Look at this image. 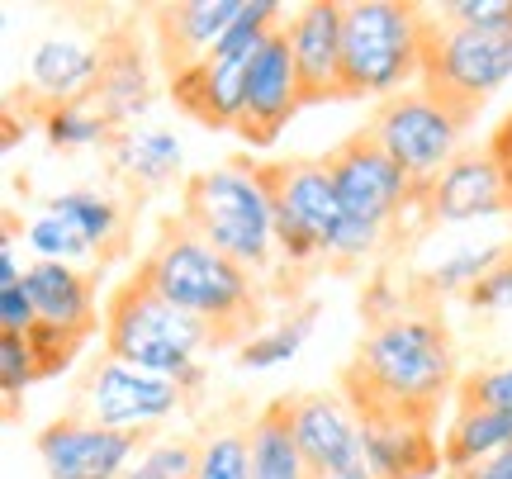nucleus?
I'll list each match as a JSON object with an SVG mask.
<instances>
[{
    "instance_id": "nucleus-1",
    "label": "nucleus",
    "mask_w": 512,
    "mask_h": 479,
    "mask_svg": "<svg viewBox=\"0 0 512 479\" xmlns=\"http://www.w3.org/2000/svg\"><path fill=\"white\" fill-rule=\"evenodd\" d=\"M456 385V347L451 332L432 309H394L380 314L375 328L342 370V394L356 413H389L432 423L441 399Z\"/></svg>"
},
{
    "instance_id": "nucleus-2",
    "label": "nucleus",
    "mask_w": 512,
    "mask_h": 479,
    "mask_svg": "<svg viewBox=\"0 0 512 479\" xmlns=\"http://www.w3.org/2000/svg\"><path fill=\"white\" fill-rule=\"evenodd\" d=\"M138 280H147L166 304H176L181 314L200 318L214 332V347L228 342H247L242 332L252 328L256 309H261V290L247 266L223 257L219 247H209L200 233H190L181 219L162 228L157 247L143 257Z\"/></svg>"
},
{
    "instance_id": "nucleus-3",
    "label": "nucleus",
    "mask_w": 512,
    "mask_h": 479,
    "mask_svg": "<svg viewBox=\"0 0 512 479\" xmlns=\"http://www.w3.org/2000/svg\"><path fill=\"white\" fill-rule=\"evenodd\" d=\"M181 223L200 233L209 247H219L223 257L247 266L252 276L271 271V261L280 257L266 166L223 162L195 171L181 185Z\"/></svg>"
},
{
    "instance_id": "nucleus-4",
    "label": "nucleus",
    "mask_w": 512,
    "mask_h": 479,
    "mask_svg": "<svg viewBox=\"0 0 512 479\" xmlns=\"http://www.w3.org/2000/svg\"><path fill=\"white\" fill-rule=\"evenodd\" d=\"M214 347V332L200 318L181 314L176 304H166L147 280H124L105 304V351L124 366H138L147 375L176 380L185 394L204 385L200 351Z\"/></svg>"
},
{
    "instance_id": "nucleus-5",
    "label": "nucleus",
    "mask_w": 512,
    "mask_h": 479,
    "mask_svg": "<svg viewBox=\"0 0 512 479\" xmlns=\"http://www.w3.org/2000/svg\"><path fill=\"white\" fill-rule=\"evenodd\" d=\"M427 29L418 5L403 0H351L342 19V95H399L422 81Z\"/></svg>"
},
{
    "instance_id": "nucleus-6",
    "label": "nucleus",
    "mask_w": 512,
    "mask_h": 479,
    "mask_svg": "<svg viewBox=\"0 0 512 479\" xmlns=\"http://www.w3.org/2000/svg\"><path fill=\"white\" fill-rule=\"evenodd\" d=\"M328 166L332 181H337V195H342V214H347L328 261L356 266V261L380 252L384 238L399 228L408 209H418V195H413L408 176L399 171V162L366 129L351 133L337 152H328Z\"/></svg>"
},
{
    "instance_id": "nucleus-7",
    "label": "nucleus",
    "mask_w": 512,
    "mask_h": 479,
    "mask_svg": "<svg viewBox=\"0 0 512 479\" xmlns=\"http://www.w3.org/2000/svg\"><path fill=\"white\" fill-rule=\"evenodd\" d=\"M266 185H271V204H275L280 261L285 266L328 261L332 242H337L342 223H347L328 157H294V162L266 166Z\"/></svg>"
},
{
    "instance_id": "nucleus-8",
    "label": "nucleus",
    "mask_w": 512,
    "mask_h": 479,
    "mask_svg": "<svg viewBox=\"0 0 512 479\" xmlns=\"http://www.w3.org/2000/svg\"><path fill=\"white\" fill-rule=\"evenodd\" d=\"M512 76V34H475L460 24L427 29V57H422V91L456 110L465 124L489 105V95Z\"/></svg>"
},
{
    "instance_id": "nucleus-9",
    "label": "nucleus",
    "mask_w": 512,
    "mask_h": 479,
    "mask_svg": "<svg viewBox=\"0 0 512 479\" xmlns=\"http://www.w3.org/2000/svg\"><path fill=\"white\" fill-rule=\"evenodd\" d=\"M465 129L470 124L456 110H446L422 86H413V91H399V95H389V100H380V110H375L366 133L399 162V171L408 176L413 195H418V209H422V195L432 190V181L460 157V133Z\"/></svg>"
},
{
    "instance_id": "nucleus-10",
    "label": "nucleus",
    "mask_w": 512,
    "mask_h": 479,
    "mask_svg": "<svg viewBox=\"0 0 512 479\" xmlns=\"http://www.w3.org/2000/svg\"><path fill=\"white\" fill-rule=\"evenodd\" d=\"M185 399L190 394L176 380L147 375V370L105 356L100 366L86 370L81 394H76V413L100 427H114V432H143V427L166 423Z\"/></svg>"
},
{
    "instance_id": "nucleus-11",
    "label": "nucleus",
    "mask_w": 512,
    "mask_h": 479,
    "mask_svg": "<svg viewBox=\"0 0 512 479\" xmlns=\"http://www.w3.org/2000/svg\"><path fill=\"white\" fill-rule=\"evenodd\" d=\"M290 427L318 479H375L366 465L361 413L347 394H299L290 399Z\"/></svg>"
},
{
    "instance_id": "nucleus-12",
    "label": "nucleus",
    "mask_w": 512,
    "mask_h": 479,
    "mask_svg": "<svg viewBox=\"0 0 512 479\" xmlns=\"http://www.w3.org/2000/svg\"><path fill=\"white\" fill-rule=\"evenodd\" d=\"M34 451L48 479H124V470L143 451V437L100 427L81 413H67V418H57L38 432Z\"/></svg>"
},
{
    "instance_id": "nucleus-13",
    "label": "nucleus",
    "mask_w": 512,
    "mask_h": 479,
    "mask_svg": "<svg viewBox=\"0 0 512 479\" xmlns=\"http://www.w3.org/2000/svg\"><path fill=\"white\" fill-rule=\"evenodd\" d=\"M299 105H304V91H299V72H294L290 57V38H285V29H275L247 67V100H242L238 119L242 143L271 148L280 129L299 114Z\"/></svg>"
},
{
    "instance_id": "nucleus-14",
    "label": "nucleus",
    "mask_w": 512,
    "mask_h": 479,
    "mask_svg": "<svg viewBox=\"0 0 512 479\" xmlns=\"http://www.w3.org/2000/svg\"><path fill=\"white\" fill-rule=\"evenodd\" d=\"M512 209L508 176L489 148L484 152H460L456 162L441 171L432 190L422 195V214L427 223H475V219H498Z\"/></svg>"
},
{
    "instance_id": "nucleus-15",
    "label": "nucleus",
    "mask_w": 512,
    "mask_h": 479,
    "mask_svg": "<svg viewBox=\"0 0 512 479\" xmlns=\"http://www.w3.org/2000/svg\"><path fill=\"white\" fill-rule=\"evenodd\" d=\"M342 19H347V5L313 0V5H299L294 19L285 24L304 105L347 100V95H342Z\"/></svg>"
},
{
    "instance_id": "nucleus-16",
    "label": "nucleus",
    "mask_w": 512,
    "mask_h": 479,
    "mask_svg": "<svg viewBox=\"0 0 512 479\" xmlns=\"http://www.w3.org/2000/svg\"><path fill=\"white\" fill-rule=\"evenodd\" d=\"M105 43V62H100V76L91 86V110L110 124L114 133L119 129H138V119L152 105V62H147L143 43L128 34V29H114Z\"/></svg>"
},
{
    "instance_id": "nucleus-17",
    "label": "nucleus",
    "mask_w": 512,
    "mask_h": 479,
    "mask_svg": "<svg viewBox=\"0 0 512 479\" xmlns=\"http://www.w3.org/2000/svg\"><path fill=\"white\" fill-rule=\"evenodd\" d=\"M242 0H181V5H162L157 10V57H162L166 76H181L200 67L204 57L219 48L228 24L238 19Z\"/></svg>"
},
{
    "instance_id": "nucleus-18",
    "label": "nucleus",
    "mask_w": 512,
    "mask_h": 479,
    "mask_svg": "<svg viewBox=\"0 0 512 479\" xmlns=\"http://www.w3.org/2000/svg\"><path fill=\"white\" fill-rule=\"evenodd\" d=\"M361 437H366V465L375 479H427L441 470V446L432 437V423L361 413Z\"/></svg>"
},
{
    "instance_id": "nucleus-19",
    "label": "nucleus",
    "mask_w": 512,
    "mask_h": 479,
    "mask_svg": "<svg viewBox=\"0 0 512 479\" xmlns=\"http://www.w3.org/2000/svg\"><path fill=\"white\" fill-rule=\"evenodd\" d=\"M105 62V43L86 38H43L29 57V91L43 100V110L53 105H76L86 100Z\"/></svg>"
},
{
    "instance_id": "nucleus-20",
    "label": "nucleus",
    "mask_w": 512,
    "mask_h": 479,
    "mask_svg": "<svg viewBox=\"0 0 512 479\" xmlns=\"http://www.w3.org/2000/svg\"><path fill=\"white\" fill-rule=\"evenodd\" d=\"M247 67H252V62H219V57H204L200 67L171 76V95H176V105H181L195 124L238 133L242 100H247Z\"/></svg>"
},
{
    "instance_id": "nucleus-21",
    "label": "nucleus",
    "mask_w": 512,
    "mask_h": 479,
    "mask_svg": "<svg viewBox=\"0 0 512 479\" xmlns=\"http://www.w3.org/2000/svg\"><path fill=\"white\" fill-rule=\"evenodd\" d=\"M24 290L34 299L38 323L67 332H95V290L91 276H81L72 261H34L24 271Z\"/></svg>"
},
{
    "instance_id": "nucleus-22",
    "label": "nucleus",
    "mask_w": 512,
    "mask_h": 479,
    "mask_svg": "<svg viewBox=\"0 0 512 479\" xmlns=\"http://www.w3.org/2000/svg\"><path fill=\"white\" fill-rule=\"evenodd\" d=\"M110 171L128 190H138V195H152V190H162L181 176V138L166 129H119L110 138Z\"/></svg>"
},
{
    "instance_id": "nucleus-23",
    "label": "nucleus",
    "mask_w": 512,
    "mask_h": 479,
    "mask_svg": "<svg viewBox=\"0 0 512 479\" xmlns=\"http://www.w3.org/2000/svg\"><path fill=\"white\" fill-rule=\"evenodd\" d=\"M503 451H512V413L460 404L451 432L441 437V465L451 475H460V470H475V465L494 461Z\"/></svg>"
},
{
    "instance_id": "nucleus-24",
    "label": "nucleus",
    "mask_w": 512,
    "mask_h": 479,
    "mask_svg": "<svg viewBox=\"0 0 512 479\" xmlns=\"http://www.w3.org/2000/svg\"><path fill=\"white\" fill-rule=\"evenodd\" d=\"M252 479H318L290 427V399H275L252 418Z\"/></svg>"
},
{
    "instance_id": "nucleus-25",
    "label": "nucleus",
    "mask_w": 512,
    "mask_h": 479,
    "mask_svg": "<svg viewBox=\"0 0 512 479\" xmlns=\"http://www.w3.org/2000/svg\"><path fill=\"white\" fill-rule=\"evenodd\" d=\"M48 214L72 223L91 252H114V242H124V209L100 190H62L48 200Z\"/></svg>"
},
{
    "instance_id": "nucleus-26",
    "label": "nucleus",
    "mask_w": 512,
    "mask_h": 479,
    "mask_svg": "<svg viewBox=\"0 0 512 479\" xmlns=\"http://www.w3.org/2000/svg\"><path fill=\"white\" fill-rule=\"evenodd\" d=\"M512 257L508 242H484V247H460V252H451V257L441 261V266H432L427 271V290L432 295H470L479 280L489 276L494 266H503V261Z\"/></svg>"
},
{
    "instance_id": "nucleus-27",
    "label": "nucleus",
    "mask_w": 512,
    "mask_h": 479,
    "mask_svg": "<svg viewBox=\"0 0 512 479\" xmlns=\"http://www.w3.org/2000/svg\"><path fill=\"white\" fill-rule=\"evenodd\" d=\"M313 314H318V309L309 304V309H299L294 318L275 323V328L252 332V337H247V342L238 347V361L247 370H271V366H280V361H294V356H299V347L309 342Z\"/></svg>"
},
{
    "instance_id": "nucleus-28",
    "label": "nucleus",
    "mask_w": 512,
    "mask_h": 479,
    "mask_svg": "<svg viewBox=\"0 0 512 479\" xmlns=\"http://www.w3.org/2000/svg\"><path fill=\"white\" fill-rule=\"evenodd\" d=\"M43 133L57 152H81V148H110L114 129L91 110V100H76V105H53L43 110Z\"/></svg>"
},
{
    "instance_id": "nucleus-29",
    "label": "nucleus",
    "mask_w": 512,
    "mask_h": 479,
    "mask_svg": "<svg viewBox=\"0 0 512 479\" xmlns=\"http://www.w3.org/2000/svg\"><path fill=\"white\" fill-rule=\"evenodd\" d=\"M195 479H252V437L242 427H219V432L200 437Z\"/></svg>"
},
{
    "instance_id": "nucleus-30",
    "label": "nucleus",
    "mask_w": 512,
    "mask_h": 479,
    "mask_svg": "<svg viewBox=\"0 0 512 479\" xmlns=\"http://www.w3.org/2000/svg\"><path fill=\"white\" fill-rule=\"evenodd\" d=\"M195 470H200V442L162 437L138 451V461L124 470V479H195Z\"/></svg>"
},
{
    "instance_id": "nucleus-31",
    "label": "nucleus",
    "mask_w": 512,
    "mask_h": 479,
    "mask_svg": "<svg viewBox=\"0 0 512 479\" xmlns=\"http://www.w3.org/2000/svg\"><path fill=\"white\" fill-rule=\"evenodd\" d=\"M24 242L38 252V261H86L95 257L91 242L76 233L67 219H57V214H38V219H29V228H24Z\"/></svg>"
},
{
    "instance_id": "nucleus-32",
    "label": "nucleus",
    "mask_w": 512,
    "mask_h": 479,
    "mask_svg": "<svg viewBox=\"0 0 512 479\" xmlns=\"http://www.w3.org/2000/svg\"><path fill=\"white\" fill-rule=\"evenodd\" d=\"M38 380H43V366H38L29 337H5L0 332V389H5V413L10 418H15V408H19V394L34 389Z\"/></svg>"
},
{
    "instance_id": "nucleus-33",
    "label": "nucleus",
    "mask_w": 512,
    "mask_h": 479,
    "mask_svg": "<svg viewBox=\"0 0 512 479\" xmlns=\"http://www.w3.org/2000/svg\"><path fill=\"white\" fill-rule=\"evenodd\" d=\"M441 15L475 34H512V0H451Z\"/></svg>"
},
{
    "instance_id": "nucleus-34",
    "label": "nucleus",
    "mask_w": 512,
    "mask_h": 479,
    "mask_svg": "<svg viewBox=\"0 0 512 479\" xmlns=\"http://www.w3.org/2000/svg\"><path fill=\"white\" fill-rule=\"evenodd\" d=\"M29 347H34L43 375H57V370H67L76 361V351L86 347V332H67V328H48V323H38V328L29 332Z\"/></svg>"
},
{
    "instance_id": "nucleus-35",
    "label": "nucleus",
    "mask_w": 512,
    "mask_h": 479,
    "mask_svg": "<svg viewBox=\"0 0 512 479\" xmlns=\"http://www.w3.org/2000/svg\"><path fill=\"white\" fill-rule=\"evenodd\" d=\"M460 404L503 408V413H512V361L508 366H489V370L465 375V380H460Z\"/></svg>"
},
{
    "instance_id": "nucleus-36",
    "label": "nucleus",
    "mask_w": 512,
    "mask_h": 479,
    "mask_svg": "<svg viewBox=\"0 0 512 479\" xmlns=\"http://www.w3.org/2000/svg\"><path fill=\"white\" fill-rule=\"evenodd\" d=\"M465 304H470V309H484V314H512V257L479 280L475 290L465 295Z\"/></svg>"
},
{
    "instance_id": "nucleus-37",
    "label": "nucleus",
    "mask_w": 512,
    "mask_h": 479,
    "mask_svg": "<svg viewBox=\"0 0 512 479\" xmlns=\"http://www.w3.org/2000/svg\"><path fill=\"white\" fill-rule=\"evenodd\" d=\"M38 328V309L24 285H5L0 290V332L5 337H29Z\"/></svg>"
},
{
    "instance_id": "nucleus-38",
    "label": "nucleus",
    "mask_w": 512,
    "mask_h": 479,
    "mask_svg": "<svg viewBox=\"0 0 512 479\" xmlns=\"http://www.w3.org/2000/svg\"><path fill=\"white\" fill-rule=\"evenodd\" d=\"M489 152L498 157V166H503V176H508V190H512V110L503 114V124H498L494 138H489Z\"/></svg>"
},
{
    "instance_id": "nucleus-39",
    "label": "nucleus",
    "mask_w": 512,
    "mask_h": 479,
    "mask_svg": "<svg viewBox=\"0 0 512 479\" xmlns=\"http://www.w3.org/2000/svg\"><path fill=\"white\" fill-rule=\"evenodd\" d=\"M5 285H24V271H19L15 261V233L5 228V242H0V290Z\"/></svg>"
},
{
    "instance_id": "nucleus-40",
    "label": "nucleus",
    "mask_w": 512,
    "mask_h": 479,
    "mask_svg": "<svg viewBox=\"0 0 512 479\" xmlns=\"http://www.w3.org/2000/svg\"><path fill=\"white\" fill-rule=\"evenodd\" d=\"M451 479H512V451H503V456H494V461L475 465V470H460V475Z\"/></svg>"
}]
</instances>
